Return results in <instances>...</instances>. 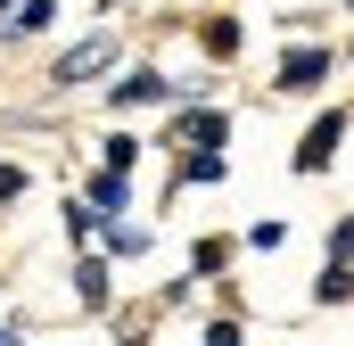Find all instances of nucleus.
Instances as JSON below:
<instances>
[{"label": "nucleus", "mask_w": 354, "mask_h": 346, "mask_svg": "<svg viewBox=\"0 0 354 346\" xmlns=\"http://www.w3.org/2000/svg\"><path fill=\"white\" fill-rule=\"evenodd\" d=\"M149 107H174V75L157 58H132L107 75V116H149Z\"/></svg>", "instance_id": "5"}, {"label": "nucleus", "mask_w": 354, "mask_h": 346, "mask_svg": "<svg viewBox=\"0 0 354 346\" xmlns=\"http://www.w3.org/2000/svg\"><path fill=\"white\" fill-rule=\"evenodd\" d=\"M189 33H198V50H206V66H231V58L248 50V25H239L231 8H206V17H198Z\"/></svg>", "instance_id": "9"}, {"label": "nucleus", "mask_w": 354, "mask_h": 346, "mask_svg": "<svg viewBox=\"0 0 354 346\" xmlns=\"http://www.w3.org/2000/svg\"><path fill=\"white\" fill-rule=\"evenodd\" d=\"M58 231H66V248H75V256H83L91 239H99V215H91L83 198H66V206H58Z\"/></svg>", "instance_id": "16"}, {"label": "nucleus", "mask_w": 354, "mask_h": 346, "mask_svg": "<svg viewBox=\"0 0 354 346\" xmlns=\"http://www.w3.org/2000/svg\"><path fill=\"white\" fill-rule=\"evenodd\" d=\"M231 264H239V231H198V239H189V280H198V289L231 280Z\"/></svg>", "instance_id": "8"}, {"label": "nucleus", "mask_w": 354, "mask_h": 346, "mask_svg": "<svg viewBox=\"0 0 354 346\" xmlns=\"http://www.w3.org/2000/svg\"><path fill=\"white\" fill-rule=\"evenodd\" d=\"M338 8H354V0H338Z\"/></svg>", "instance_id": "26"}, {"label": "nucleus", "mask_w": 354, "mask_h": 346, "mask_svg": "<svg viewBox=\"0 0 354 346\" xmlns=\"http://www.w3.org/2000/svg\"><path fill=\"white\" fill-rule=\"evenodd\" d=\"M0 346H25V330H17V322H0Z\"/></svg>", "instance_id": "22"}, {"label": "nucleus", "mask_w": 354, "mask_h": 346, "mask_svg": "<svg viewBox=\"0 0 354 346\" xmlns=\"http://www.w3.org/2000/svg\"><path fill=\"white\" fill-rule=\"evenodd\" d=\"M322 264H354V206L330 223V239H322Z\"/></svg>", "instance_id": "18"}, {"label": "nucleus", "mask_w": 354, "mask_h": 346, "mask_svg": "<svg viewBox=\"0 0 354 346\" xmlns=\"http://www.w3.org/2000/svg\"><path fill=\"white\" fill-rule=\"evenodd\" d=\"M338 66H346V58H338V42H330V33H322V42H288V50H280V66H272V99H322Z\"/></svg>", "instance_id": "4"}, {"label": "nucleus", "mask_w": 354, "mask_h": 346, "mask_svg": "<svg viewBox=\"0 0 354 346\" xmlns=\"http://www.w3.org/2000/svg\"><path fill=\"white\" fill-rule=\"evenodd\" d=\"M8 17H17V0H0V25H8Z\"/></svg>", "instance_id": "24"}, {"label": "nucleus", "mask_w": 354, "mask_h": 346, "mask_svg": "<svg viewBox=\"0 0 354 346\" xmlns=\"http://www.w3.org/2000/svg\"><path fill=\"white\" fill-rule=\"evenodd\" d=\"M198 346H248V313H214V322L198 330Z\"/></svg>", "instance_id": "17"}, {"label": "nucleus", "mask_w": 354, "mask_h": 346, "mask_svg": "<svg viewBox=\"0 0 354 346\" xmlns=\"http://www.w3.org/2000/svg\"><path fill=\"white\" fill-rule=\"evenodd\" d=\"M91 248H99V256H107V264H140V256H149V248H157V231L124 215V223H99V239H91Z\"/></svg>", "instance_id": "11"}, {"label": "nucleus", "mask_w": 354, "mask_h": 346, "mask_svg": "<svg viewBox=\"0 0 354 346\" xmlns=\"http://www.w3.org/2000/svg\"><path fill=\"white\" fill-rule=\"evenodd\" d=\"M115 66H124V33H115V25H91V33H75V42H66V50L50 58V75H41V83H50L58 99H66V91H91V83H107Z\"/></svg>", "instance_id": "1"}, {"label": "nucleus", "mask_w": 354, "mask_h": 346, "mask_svg": "<svg viewBox=\"0 0 354 346\" xmlns=\"http://www.w3.org/2000/svg\"><path fill=\"white\" fill-rule=\"evenodd\" d=\"M338 58H346V66H354V33H346V42H338Z\"/></svg>", "instance_id": "23"}, {"label": "nucleus", "mask_w": 354, "mask_h": 346, "mask_svg": "<svg viewBox=\"0 0 354 346\" xmlns=\"http://www.w3.org/2000/svg\"><path fill=\"white\" fill-rule=\"evenodd\" d=\"M313 305L330 313V305H354V264H322L313 272Z\"/></svg>", "instance_id": "15"}, {"label": "nucleus", "mask_w": 354, "mask_h": 346, "mask_svg": "<svg viewBox=\"0 0 354 346\" xmlns=\"http://www.w3.org/2000/svg\"><path fill=\"white\" fill-rule=\"evenodd\" d=\"M75 198H83L99 223H124V215H132V173H99V165H91Z\"/></svg>", "instance_id": "10"}, {"label": "nucleus", "mask_w": 354, "mask_h": 346, "mask_svg": "<svg viewBox=\"0 0 354 346\" xmlns=\"http://www.w3.org/2000/svg\"><path fill=\"white\" fill-rule=\"evenodd\" d=\"M58 8H66V0H17V17L0 25V50H25V42H41V33L58 25Z\"/></svg>", "instance_id": "12"}, {"label": "nucleus", "mask_w": 354, "mask_h": 346, "mask_svg": "<svg viewBox=\"0 0 354 346\" xmlns=\"http://www.w3.org/2000/svg\"><path fill=\"white\" fill-rule=\"evenodd\" d=\"M189 297H198V280H189V272H174V280H157V313H181Z\"/></svg>", "instance_id": "20"}, {"label": "nucleus", "mask_w": 354, "mask_h": 346, "mask_svg": "<svg viewBox=\"0 0 354 346\" xmlns=\"http://www.w3.org/2000/svg\"><path fill=\"white\" fill-rule=\"evenodd\" d=\"M107 8H115V0H99V25H107Z\"/></svg>", "instance_id": "25"}, {"label": "nucleus", "mask_w": 354, "mask_h": 346, "mask_svg": "<svg viewBox=\"0 0 354 346\" xmlns=\"http://www.w3.org/2000/svg\"><path fill=\"white\" fill-rule=\"evenodd\" d=\"M115 346H157V330H149V322H124V330H115Z\"/></svg>", "instance_id": "21"}, {"label": "nucleus", "mask_w": 354, "mask_h": 346, "mask_svg": "<svg viewBox=\"0 0 354 346\" xmlns=\"http://www.w3.org/2000/svg\"><path fill=\"white\" fill-rule=\"evenodd\" d=\"M239 248H248V256H280V248H288V215H256V223L239 231Z\"/></svg>", "instance_id": "14"}, {"label": "nucleus", "mask_w": 354, "mask_h": 346, "mask_svg": "<svg viewBox=\"0 0 354 346\" xmlns=\"http://www.w3.org/2000/svg\"><path fill=\"white\" fill-rule=\"evenodd\" d=\"M346 132H354V107H346V99H322L313 124H305L297 149H288V173H297V181H322V173L346 157Z\"/></svg>", "instance_id": "3"}, {"label": "nucleus", "mask_w": 354, "mask_h": 346, "mask_svg": "<svg viewBox=\"0 0 354 346\" xmlns=\"http://www.w3.org/2000/svg\"><path fill=\"white\" fill-rule=\"evenodd\" d=\"M231 107L223 99H174L165 107V132L149 140V149H165V157H181V149H231Z\"/></svg>", "instance_id": "2"}, {"label": "nucleus", "mask_w": 354, "mask_h": 346, "mask_svg": "<svg viewBox=\"0 0 354 346\" xmlns=\"http://www.w3.org/2000/svg\"><path fill=\"white\" fill-rule=\"evenodd\" d=\"M223 181H231V149H181L174 173H165V206L181 190H223Z\"/></svg>", "instance_id": "6"}, {"label": "nucleus", "mask_w": 354, "mask_h": 346, "mask_svg": "<svg viewBox=\"0 0 354 346\" xmlns=\"http://www.w3.org/2000/svg\"><path fill=\"white\" fill-rule=\"evenodd\" d=\"M149 157V140L132 132V124H115V132H99V173H132Z\"/></svg>", "instance_id": "13"}, {"label": "nucleus", "mask_w": 354, "mask_h": 346, "mask_svg": "<svg viewBox=\"0 0 354 346\" xmlns=\"http://www.w3.org/2000/svg\"><path fill=\"white\" fill-rule=\"evenodd\" d=\"M66 289H75L83 313H115V264L99 256V248H83V256L66 264Z\"/></svg>", "instance_id": "7"}, {"label": "nucleus", "mask_w": 354, "mask_h": 346, "mask_svg": "<svg viewBox=\"0 0 354 346\" xmlns=\"http://www.w3.org/2000/svg\"><path fill=\"white\" fill-rule=\"evenodd\" d=\"M25 190H33V173L17 165V157H0V215H8V206H17Z\"/></svg>", "instance_id": "19"}]
</instances>
